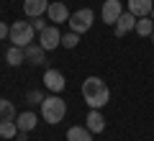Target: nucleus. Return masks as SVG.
Wrapping results in <instances>:
<instances>
[{"instance_id": "obj_16", "label": "nucleus", "mask_w": 154, "mask_h": 141, "mask_svg": "<svg viewBox=\"0 0 154 141\" xmlns=\"http://www.w3.org/2000/svg\"><path fill=\"white\" fill-rule=\"evenodd\" d=\"M5 62L11 67H18V64H23L26 62V51L21 49V46H11V49L5 51Z\"/></svg>"}, {"instance_id": "obj_2", "label": "nucleus", "mask_w": 154, "mask_h": 141, "mask_svg": "<svg viewBox=\"0 0 154 141\" xmlns=\"http://www.w3.org/2000/svg\"><path fill=\"white\" fill-rule=\"evenodd\" d=\"M64 115H67V103L59 95H46L44 103H41V118L49 126H57L64 121Z\"/></svg>"}, {"instance_id": "obj_17", "label": "nucleus", "mask_w": 154, "mask_h": 141, "mask_svg": "<svg viewBox=\"0 0 154 141\" xmlns=\"http://www.w3.org/2000/svg\"><path fill=\"white\" fill-rule=\"evenodd\" d=\"M134 31H136L139 36H144V38H146V36H152V33H154V21H152L149 16L139 18V21H136V28H134Z\"/></svg>"}, {"instance_id": "obj_8", "label": "nucleus", "mask_w": 154, "mask_h": 141, "mask_svg": "<svg viewBox=\"0 0 154 141\" xmlns=\"http://www.w3.org/2000/svg\"><path fill=\"white\" fill-rule=\"evenodd\" d=\"M46 16H49V21L54 23V26H59V23H67L69 21V8L64 5V3H59V0H54V3H49V11H46Z\"/></svg>"}, {"instance_id": "obj_19", "label": "nucleus", "mask_w": 154, "mask_h": 141, "mask_svg": "<svg viewBox=\"0 0 154 141\" xmlns=\"http://www.w3.org/2000/svg\"><path fill=\"white\" fill-rule=\"evenodd\" d=\"M16 108H13V103L11 100H5V98H0V121H16Z\"/></svg>"}, {"instance_id": "obj_20", "label": "nucleus", "mask_w": 154, "mask_h": 141, "mask_svg": "<svg viewBox=\"0 0 154 141\" xmlns=\"http://www.w3.org/2000/svg\"><path fill=\"white\" fill-rule=\"evenodd\" d=\"M77 44H80V33H75V31L62 33V46H64V49H75Z\"/></svg>"}, {"instance_id": "obj_6", "label": "nucleus", "mask_w": 154, "mask_h": 141, "mask_svg": "<svg viewBox=\"0 0 154 141\" xmlns=\"http://www.w3.org/2000/svg\"><path fill=\"white\" fill-rule=\"evenodd\" d=\"M121 13H123L121 0H105L103 11H100V18L105 21V26H116V21L121 18Z\"/></svg>"}, {"instance_id": "obj_10", "label": "nucleus", "mask_w": 154, "mask_h": 141, "mask_svg": "<svg viewBox=\"0 0 154 141\" xmlns=\"http://www.w3.org/2000/svg\"><path fill=\"white\" fill-rule=\"evenodd\" d=\"M36 123H38V115L33 113V110H23V113L16 115V126H18V131H23V133L33 131V128H36Z\"/></svg>"}, {"instance_id": "obj_9", "label": "nucleus", "mask_w": 154, "mask_h": 141, "mask_svg": "<svg viewBox=\"0 0 154 141\" xmlns=\"http://www.w3.org/2000/svg\"><path fill=\"white\" fill-rule=\"evenodd\" d=\"M136 21H139V18L134 16V13L123 11V13H121V18H118V21H116V26H113L116 36H126V33H131L134 28H136Z\"/></svg>"}, {"instance_id": "obj_7", "label": "nucleus", "mask_w": 154, "mask_h": 141, "mask_svg": "<svg viewBox=\"0 0 154 141\" xmlns=\"http://www.w3.org/2000/svg\"><path fill=\"white\" fill-rule=\"evenodd\" d=\"M44 85H46V90H49V92L59 95V92L64 90L67 80H64V75H62L59 69H46V72H44Z\"/></svg>"}, {"instance_id": "obj_5", "label": "nucleus", "mask_w": 154, "mask_h": 141, "mask_svg": "<svg viewBox=\"0 0 154 141\" xmlns=\"http://www.w3.org/2000/svg\"><path fill=\"white\" fill-rule=\"evenodd\" d=\"M38 44H41V49L44 51H54L57 46H62V33L57 26H46L44 31L38 33Z\"/></svg>"}, {"instance_id": "obj_13", "label": "nucleus", "mask_w": 154, "mask_h": 141, "mask_svg": "<svg viewBox=\"0 0 154 141\" xmlns=\"http://www.w3.org/2000/svg\"><path fill=\"white\" fill-rule=\"evenodd\" d=\"M85 123H88V128L93 131V133H103V131H105V118H103V113H100L98 108H90Z\"/></svg>"}, {"instance_id": "obj_3", "label": "nucleus", "mask_w": 154, "mask_h": 141, "mask_svg": "<svg viewBox=\"0 0 154 141\" xmlns=\"http://www.w3.org/2000/svg\"><path fill=\"white\" fill-rule=\"evenodd\" d=\"M8 38H11L13 46H21V49H26L28 44H33V38H36V28L31 26V21H16V23L11 26Z\"/></svg>"}, {"instance_id": "obj_24", "label": "nucleus", "mask_w": 154, "mask_h": 141, "mask_svg": "<svg viewBox=\"0 0 154 141\" xmlns=\"http://www.w3.org/2000/svg\"><path fill=\"white\" fill-rule=\"evenodd\" d=\"M152 44H154V33H152Z\"/></svg>"}, {"instance_id": "obj_1", "label": "nucleus", "mask_w": 154, "mask_h": 141, "mask_svg": "<svg viewBox=\"0 0 154 141\" xmlns=\"http://www.w3.org/2000/svg\"><path fill=\"white\" fill-rule=\"evenodd\" d=\"M82 98H85V103L90 105V108H103V105H108V100H110V90H108V85H105L100 77H85V82H82Z\"/></svg>"}, {"instance_id": "obj_23", "label": "nucleus", "mask_w": 154, "mask_h": 141, "mask_svg": "<svg viewBox=\"0 0 154 141\" xmlns=\"http://www.w3.org/2000/svg\"><path fill=\"white\" fill-rule=\"evenodd\" d=\"M8 33H11V26H5V21H0V41H5Z\"/></svg>"}, {"instance_id": "obj_4", "label": "nucleus", "mask_w": 154, "mask_h": 141, "mask_svg": "<svg viewBox=\"0 0 154 141\" xmlns=\"http://www.w3.org/2000/svg\"><path fill=\"white\" fill-rule=\"evenodd\" d=\"M93 23H95V13L90 11V8H80V11H75L69 16L67 26H69V31H75V33H88L90 28H93Z\"/></svg>"}, {"instance_id": "obj_12", "label": "nucleus", "mask_w": 154, "mask_h": 141, "mask_svg": "<svg viewBox=\"0 0 154 141\" xmlns=\"http://www.w3.org/2000/svg\"><path fill=\"white\" fill-rule=\"evenodd\" d=\"M23 11H26L28 18H38L49 11V3L46 0H23Z\"/></svg>"}, {"instance_id": "obj_15", "label": "nucleus", "mask_w": 154, "mask_h": 141, "mask_svg": "<svg viewBox=\"0 0 154 141\" xmlns=\"http://www.w3.org/2000/svg\"><path fill=\"white\" fill-rule=\"evenodd\" d=\"M67 141H93V131L88 126H72L67 131Z\"/></svg>"}, {"instance_id": "obj_18", "label": "nucleus", "mask_w": 154, "mask_h": 141, "mask_svg": "<svg viewBox=\"0 0 154 141\" xmlns=\"http://www.w3.org/2000/svg\"><path fill=\"white\" fill-rule=\"evenodd\" d=\"M21 133L16 126V121H0V139H16Z\"/></svg>"}, {"instance_id": "obj_22", "label": "nucleus", "mask_w": 154, "mask_h": 141, "mask_svg": "<svg viewBox=\"0 0 154 141\" xmlns=\"http://www.w3.org/2000/svg\"><path fill=\"white\" fill-rule=\"evenodd\" d=\"M31 26L36 28V33H41V31L46 28V21H41V16H38V18H31Z\"/></svg>"}, {"instance_id": "obj_21", "label": "nucleus", "mask_w": 154, "mask_h": 141, "mask_svg": "<svg viewBox=\"0 0 154 141\" xmlns=\"http://www.w3.org/2000/svg\"><path fill=\"white\" fill-rule=\"evenodd\" d=\"M26 103L28 105H41V103H44V92H41V90H31L26 95Z\"/></svg>"}, {"instance_id": "obj_11", "label": "nucleus", "mask_w": 154, "mask_h": 141, "mask_svg": "<svg viewBox=\"0 0 154 141\" xmlns=\"http://www.w3.org/2000/svg\"><path fill=\"white\" fill-rule=\"evenodd\" d=\"M23 51H26V62L33 64V67H38V64H44V62H46V51L41 49V44H28Z\"/></svg>"}, {"instance_id": "obj_14", "label": "nucleus", "mask_w": 154, "mask_h": 141, "mask_svg": "<svg viewBox=\"0 0 154 141\" xmlns=\"http://www.w3.org/2000/svg\"><path fill=\"white\" fill-rule=\"evenodd\" d=\"M154 8V0H128V13H134L136 18L149 16Z\"/></svg>"}]
</instances>
